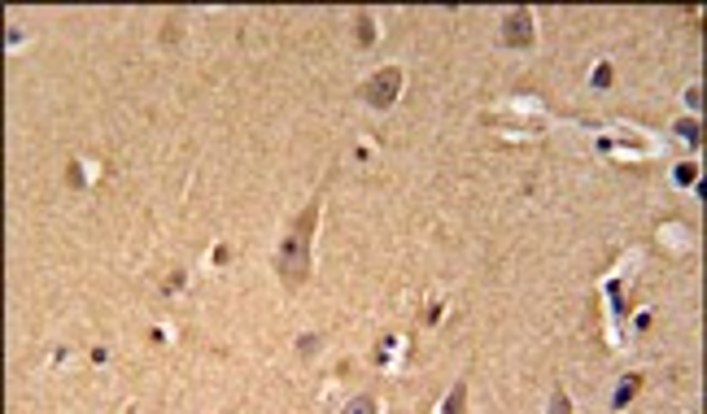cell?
<instances>
[{"instance_id":"obj_10","label":"cell","mask_w":707,"mask_h":414,"mask_svg":"<svg viewBox=\"0 0 707 414\" xmlns=\"http://www.w3.org/2000/svg\"><path fill=\"white\" fill-rule=\"evenodd\" d=\"M694 170H699V166H690V162L677 166V179H681V184H694Z\"/></svg>"},{"instance_id":"obj_11","label":"cell","mask_w":707,"mask_h":414,"mask_svg":"<svg viewBox=\"0 0 707 414\" xmlns=\"http://www.w3.org/2000/svg\"><path fill=\"white\" fill-rule=\"evenodd\" d=\"M315 345H319V341H315V336H301V341H297V349H301V353H306V357L315 353Z\"/></svg>"},{"instance_id":"obj_1","label":"cell","mask_w":707,"mask_h":414,"mask_svg":"<svg viewBox=\"0 0 707 414\" xmlns=\"http://www.w3.org/2000/svg\"><path fill=\"white\" fill-rule=\"evenodd\" d=\"M315 223H319V196L306 205V214L293 223V236H284L280 257H275L284 288H301V283H306V275H310V231H315Z\"/></svg>"},{"instance_id":"obj_2","label":"cell","mask_w":707,"mask_h":414,"mask_svg":"<svg viewBox=\"0 0 707 414\" xmlns=\"http://www.w3.org/2000/svg\"><path fill=\"white\" fill-rule=\"evenodd\" d=\"M397 88H402V70L389 66V70H380V74H371V79H367L363 100H367V105H375V110H389L393 100H397Z\"/></svg>"},{"instance_id":"obj_9","label":"cell","mask_w":707,"mask_h":414,"mask_svg":"<svg viewBox=\"0 0 707 414\" xmlns=\"http://www.w3.org/2000/svg\"><path fill=\"white\" fill-rule=\"evenodd\" d=\"M550 414H572V401H568L563 393H554V401H550Z\"/></svg>"},{"instance_id":"obj_7","label":"cell","mask_w":707,"mask_h":414,"mask_svg":"<svg viewBox=\"0 0 707 414\" xmlns=\"http://www.w3.org/2000/svg\"><path fill=\"white\" fill-rule=\"evenodd\" d=\"M371 40H375V27H371V18L363 13L358 18V44H371Z\"/></svg>"},{"instance_id":"obj_8","label":"cell","mask_w":707,"mask_h":414,"mask_svg":"<svg viewBox=\"0 0 707 414\" xmlns=\"http://www.w3.org/2000/svg\"><path fill=\"white\" fill-rule=\"evenodd\" d=\"M677 136H686L690 144H699V122H677Z\"/></svg>"},{"instance_id":"obj_5","label":"cell","mask_w":707,"mask_h":414,"mask_svg":"<svg viewBox=\"0 0 707 414\" xmlns=\"http://www.w3.org/2000/svg\"><path fill=\"white\" fill-rule=\"evenodd\" d=\"M638 388H642V375H629V379L620 384V393H616V401H612V406H616V410H620V406H629V397H633Z\"/></svg>"},{"instance_id":"obj_4","label":"cell","mask_w":707,"mask_h":414,"mask_svg":"<svg viewBox=\"0 0 707 414\" xmlns=\"http://www.w3.org/2000/svg\"><path fill=\"white\" fill-rule=\"evenodd\" d=\"M467 410V384L459 379V384H454V393L445 397V414H463Z\"/></svg>"},{"instance_id":"obj_6","label":"cell","mask_w":707,"mask_h":414,"mask_svg":"<svg viewBox=\"0 0 707 414\" xmlns=\"http://www.w3.org/2000/svg\"><path fill=\"white\" fill-rule=\"evenodd\" d=\"M341 414H375V401H371V397H354Z\"/></svg>"},{"instance_id":"obj_3","label":"cell","mask_w":707,"mask_h":414,"mask_svg":"<svg viewBox=\"0 0 707 414\" xmlns=\"http://www.w3.org/2000/svg\"><path fill=\"white\" fill-rule=\"evenodd\" d=\"M502 31H507L502 40H507L511 48H528V44H533V13H528V9H511L507 18H502Z\"/></svg>"}]
</instances>
